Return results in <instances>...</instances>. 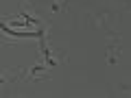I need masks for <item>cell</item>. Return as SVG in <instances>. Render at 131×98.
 I'll list each match as a JSON object with an SVG mask.
<instances>
[{"label": "cell", "instance_id": "cell-1", "mask_svg": "<svg viewBox=\"0 0 131 98\" xmlns=\"http://www.w3.org/2000/svg\"><path fill=\"white\" fill-rule=\"evenodd\" d=\"M120 46H118L116 42L114 44H109V48H107V63L109 65H114V63H118V59H120Z\"/></svg>", "mask_w": 131, "mask_h": 98}, {"label": "cell", "instance_id": "cell-2", "mask_svg": "<svg viewBox=\"0 0 131 98\" xmlns=\"http://www.w3.org/2000/svg\"><path fill=\"white\" fill-rule=\"evenodd\" d=\"M11 72H13V70H0V87H5V85L13 79V76H11Z\"/></svg>", "mask_w": 131, "mask_h": 98}, {"label": "cell", "instance_id": "cell-3", "mask_svg": "<svg viewBox=\"0 0 131 98\" xmlns=\"http://www.w3.org/2000/svg\"><path fill=\"white\" fill-rule=\"evenodd\" d=\"M66 0H52V13H59L61 9H63Z\"/></svg>", "mask_w": 131, "mask_h": 98}]
</instances>
